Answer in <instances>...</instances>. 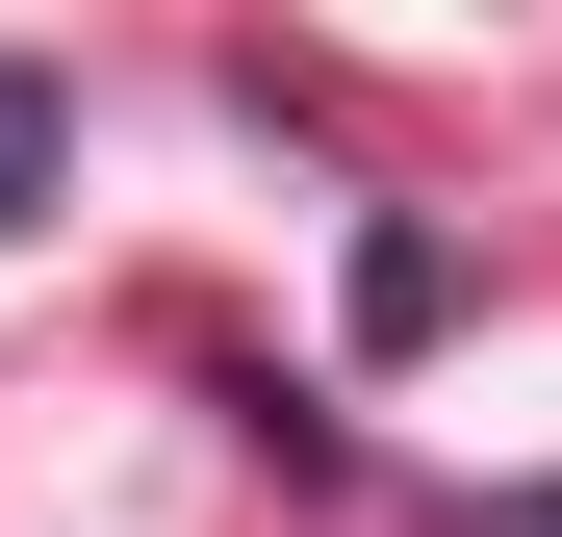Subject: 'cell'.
Returning a JSON list of instances; mask_svg holds the SVG:
<instances>
[{
    "label": "cell",
    "mask_w": 562,
    "mask_h": 537,
    "mask_svg": "<svg viewBox=\"0 0 562 537\" xmlns=\"http://www.w3.org/2000/svg\"><path fill=\"white\" fill-rule=\"evenodd\" d=\"M52 205H77V103L0 52V231H52Z\"/></svg>",
    "instance_id": "1"
},
{
    "label": "cell",
    "mask_w": 562,
    "mask_h": 537,
    "mask_svg": "<svg viewBox=\"0 0 562 537\" xmlns=\"http://www.w3.org/2000/svg\"><path fill=\"white\" fill-rule=\"evenodd\" d=\"M460 537H562V486H486V512H460Z\"/></svg>",
    "instance_id": "2"
}]
</instances>
